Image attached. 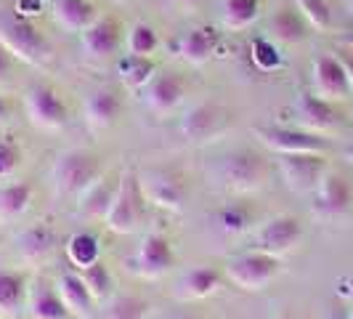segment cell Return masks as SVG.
I'll return each mask as SVG.
<instances>
[{"mask_svg":"<svg viewBox=\"0 0 353 319\" xmlns=\"http://www.w3.org/2000/svg\"><path fill=\"white\" fill-rule=\"evenodd\" d=\"M0 46L11 53V59H19L24 64L43 67L51 59V43L37 27L14 11H0Z\"/></svg>","mask_w":353,"mask_h":319,"instance_id":"6da1fadb","label":"cell"},{"mask_svg":"<svg viewBox=\"0 0 353 319\" xmlns=\"http://www.w3.org/2000/svg\"><path fill=\"white\" fill-rule=\"evenodd\" d=\"M53 178L61 195L83 197L101 178V160L83 149H70L59 155L53 165Z\"/></svg>","mask_w":353,"mask_h":319,"instance_id":"7a4b0ae2","label":"cell"},{"mask_svg":"<svg viewBox=\"0 0 353 319\" xmlns=\"http://www.w3.org/2000/svg\"><path fill=\"white\" fill-rule=\"evenodd\" d=\"M143 215H146V200L139 186V176L123 173L117 181V195L112 200V208L104 218L106 229L114 234H130L141 226Z\"/></svg>","mask_w":353,"mask_h":319,"instance_id":"3957f363","label":"cell"},{"mask_svg":"<svg viewBox=\"0 0 353 319\" xmlns=\"http://www.w3.org/2000/svg\"><path fill=\"white\" fill-rule=\"evenodd\" d=\"M258 142L276 155H324L330 142L321 133H311L303 128H282V125H258Z\"/></svg>","mask_w":353,"mask_h":319,"instance_id":"277c9868","label":"cell"},{"mask_svg":"<svg viewBox=\"0 0 353 319\" xmlns=\"http://www.w3.org/2000/svg\"><path fill=\"white\" fill-rule=\"evenodd\" d=\"M279 269H282L279 258H274L268 253H261V250H250V253H242V255L231 258L229 266H226V277L239 290L255 293V290H263L268 282H274Z\"/></svg>","mask_w":353,"mask_h":319,"instance_id":"5b68a950","label":"cell"},{"mask_svg":"<svg viewBox=\"0 0 353 319\" xmlns=\"http://www.w3.org/2000/svg\"><path fill=\"white\" fill-rule=\"evenodd\" d=\"M265 176H268L265 160L255 152H248V149H239V152L229 155L223 160V168H221V178H223L226 189L236 192V195L258 192L265 184Z\"/></svg>","mask_w":353,"mask_h":319,"instance_id":"8992f818","label":"cell"},{"mask_svg":"<svg viewBox=\"0 0 353 319\" xmlns=\"http://www.w3.org/2000/svg\"><path fill=\"white\" fill-rule=\"evenodd\" d=\"M139 186H141V195L146 202H152L154 208H162V211L178 213L186 202V184L170 173V171H159V168H149L139 173Z\"/></svg>","mask_w":353,"mask_h":319,"instance_id":"52a82bcc","label":"cell"},{"mask_svg":"<svg viewBox=\"0 0 353 319\" xmlns=\"http://www.w3.org/2000/svg\"><path fill=\"white\" fill-rule=\"evenodd\" d=\"M303 240V224L295 215H276L265 221L261 229L252 234V250L268 253L274 258H282L290 250L298 248Z\"/></svg>","mask_w":353,"mask_h":319,"instance_id":"ba28073f","label":"cell"},{"mask_svg":"<svg viewBox=\"0 0 353 319\" xmlns=\"http://www.w3.org/2000/svg\"><path fill=\"white\" fill-rule=\"evenodd\" d=\"M276 165H279L284 184L295 195H314L319 181L327 173L324 155H279Z\"/></svg>","mask_w":353,"mask_h":319,"instance_id":"9c48e42d","label":"cell"},{"mask_svg":"<svg viewBox=\"0 0 353 319\" xmlns=\"http://www.w3.org/2000/svg\"><path fill=\"white\" fill-rule=\"evenodd\" d=\"M24 112H27L30 123L40 128V130H59L61 125L67 123V106L61 102V96L46 83H37V86L27 90Z\"/></svg>","mask_w":353,"mask_h":319,"instance_id":"30bf717a","label":"cell"},{"mask_svg":"<svg viewBox=\"0 0 353 319\" xmlns=\"http://www.w3.org/2000/svg\"><path fill=\"white\" fill-rule=\"evenodd\" d=\"M176 264V253L168 237L162 234H146L139 250L130 258V269L143 280H159Z\"/></svg>","mask_w":353,"mask_h":319,"instance_id":"8fae6325","label":"cell"},{"mask_svg":"<svg viewBox=\"0 0 353 319\" xmlns=\"http://www.w3.org/2000/svg\"><path fill=\"white\" fill-rule=\"evenodd\" d=\"M353 205V189L351 184L337 173H324L314 192V213L321 218H340L351 211Z\"/></svg>","mask_w":353,"mask_h":319,"instance_id":"7c38bea8","label":"cell"},{"mask_svg":"<svg viewBox=\"0 0 353 319\" xmlns=\"http://www.w3.org/2000/svg\"><path fill=\"white\" fill-rule=\"evenodd\" d=\"M226 120H229L226 109H221L218 104H194L181 120V133L194 144L210 142L223 133Z\"/></svg>","mask_w":353,"mask_h":319,"instance_id":"4fadbf2b","label":"cell"},{"mask_svg":"<svg viewBox=\"0 0 353 319\" xmlns=\"http://www.w3.org/2000/svg\"><path fill=\"white\" fill-rule=\"evenodd\" d=\"M183 96H186V80L178 72H159L143 88V102L157 115L173 112L183 102Z\"/></svg>","mask_w":353,"mask_h":319,"instance_id":"5bb4252c","label":"cell"},{"mask_svg":"<svg viewBox=\"0 0 353 319\" xmlns=\"http://www.w3.org/2000/svg\"><path fill=\"white\" fill-rule=\"evenodd\" d=\"M314 88H316V96L327 99V102H340L351 93L345 67L337 56L324 53L314 61Z\"/></svg>","mask_w":353,"mask_h":319,"instance_id":"9a60e30c","label":"cell"},{"mask_svg":"<svg viewBox=\"0 0 353 319\" xmlns=\"http://www.w3.org/2000/svg\"><path fill=\"white\" fill-rule=\"evenodd\" d=\"M295 117L303 130H311V133H327L332 130L340 120L337 109L332 106V102L321 99L316 93H301L298 102H295Z\"/></svg>","mask_w":353,"mask_h":319,"instance_id":"2e32d148","label":"cell"},{"mask_svg":"<svg viewBox=\"0 0 353 319\" xmlns=\"http://www.w3.org/2000/svg\"><path fill=\"white\" fill-rule=\"evenodd\" d=\"M83 51L90 59H109L120 48V24L114 19H96L88 30H83Z\"/></svg>","mask_w":353,"mask_h":319,"instance_id":"e0dca14e","label":"cell"},{"mask_svg":"<svg viewBox=\"0 0 353 319\" xmlns=\"http://www.w3.org/2000/svg\"><path fill=\"white\" fill-rule=\"evenodd\" d=\"M85 123L93 130H106L117 123L120 112H123V96L114 88H99L93 90L85 102Z\"/></svg>","mask_w":353,"mask_h":319,"instance_id":"ac0fdd59","label":"cell"},{"mask_svg":"<svg viewBox=\"0 0 353 319\" xmlns=\"http://www.w3.org/2000/svg\"><path fill=\"white\" fill-rule=\"evenodd\" d=\"M218 40L221 35L212 27H194L178 40V56L194 67H202L205 61H210V56L218 48Z\"/></svg>","mask_w":353,"mask_h":319,"instance_id":"d6986e66","label":"cell"},{"mask_svg":"<svg viewBox=\"0 0 353 319\" xmlns=\"http://www.w3.org/2000/svg\"><path fill=\"white\" fill-rule=\"evenodd\" d=\"M223 277L218 269L212 266H196L192 271H186L178 282V298L181 301H202V298H210L212 293L221 287Z\"/></svg>","mask_w":353,"mask_h":319,"instance_id":"ffe728a7","label":"cell"},{"mask_svg":"<svg viewBox=\"0 0 353 319\" xmlns=\"http://www.w3.org/2000/svg\"><path fill=\"white\" fill-rule=\"evenodd\" d=\"M59 298L64 303V309L70 311L72 317L77 319H88L93 314V296L88 293L85 282L80 280V274H64L59 280V287H56Z\"/></svg>","mask_w":353,"mask_h":319,"instance_id":"44dd1931","label":"cell"},{"mask_svg":"<svg viewBox=\"0 0 353 319\" xmlns=\"http://www.w3.org/2000/svg\"><path fill=\"white\" fill-rule=\"evenodd\" d=\"M53 17L70 32H83L99 19L90 0H53Z\"/></svg>","mask_w":353,"mask_h":319,"instance_id":"7402d4cb","label":"cell"},{"mask_svg":"<svg viewBox=\"0 0 353 319\" xmlns=\"http://www.w3.org/2000/svg\"><path fill=\"white\" fill-rule=\"evenodd\" d=\"M56 248V231L48 224H35L19 234V253L24 261H40Z\"/></svg>","mask_w":353,"mask_h":319,"instance_id":"603a6c76","label":"cell"},{"mask_svg":"<svg viewBox=\"0 0 353 319\" xmlns=\"http://www.w3.org/2000/svg\"><path fill=\"white\" fill-rule=\"evenodd\" d=\"M114 195H117V181H112L109 176H101L80 200V215H85V218H106Z\"/></svg>","mask_w":353,"mask_h":319,"instance_id":"cb8c5ba5","label":"cell"},{"mask_svg":"<svg viewBox=\"0 0 353 319\" xmlns=\"http://www.w3.org/2000/svg\"><path fill=\"white\" fill-rule=\"evenodd\" d=\"M215 221H218V226H221L223 234L236 237V234H245V231L252 229V224H255V208L250 205L248 200H234V202H226L218 211Z\"/></svg>","mask_w":353,"mask_h":319,"instance_id":"d4e9b609","label":"cell"},{"mask_svg":"<svg viewBox=\"0 0 353 319\" xmlns=\"http://www.w3.org/2000/svg\"><path fill=\"white\" fill-rule=\"evenodd\" d=\"M308 32V21L303 19V14L298 8L284 6L271 17V35L279 43H301Z\"/></svg>","mask_w":353,"mask_h":319,"instance_id":"484cf974","label":"cell"},{"mask_svg":"<svg viewBox=\"0 0 353 319\" xmlns=\"http://www.w3.org/2000/svg\"><path fill=\"white\" fill-rule=\"evenodd\" d=\"M117 75H120V83L125 88L139 90L149 86V80L157 75V70H154V61L149 56H130L128 53L125 59L117 61Z\"/></svg>","mask_w":353,"mask_h":319,"instance_id":"4316f807","label":"cell"},{"mask_svg":"<svg viewBox=\"0 0 353 319\" xmlns=\"http://www.w3.org/2000/svg\"><path fill=\"white\" fill-rule=\"evenodd\" d=\"M35 197V186L30 181H17L0 189V218H19L30 208Z\"/></svg>","mask_w":353,"mask_h":319,"instance_id":"83f0119b","label":"cell"},{"mask_svg":"<svg viewBox=\"0 0 353 319\" xmlns=\"http://www.w3.org/2000/svg\"><path fill=\"white\" fill-rule=\"evenodd\" d=\"M27 293V280L19 271L0 269V317H11Z\"/></svg>","mask_w":353,"mask_h":319,"instance_id":"f1b7e54d","label":"cell"},{"mask_svg":"<svg viewBox=\"0 0 353 319\" xmlns=\"http://www.w3.org/2000/svg\"><path fill=\"white\" fill-rule=\"evenodd\" d=\"M101 255V245H99V237L90 234V231H77L67 240V258L77 269H85V266L96 264Z\"/></svg>","mask_w":353,"mask_h":319,"instance_id":"f546056e","label":"cell"},{"mask_svg":"<svg viewBox=\"0 0 353 319\" xmlns=\"http://www.w3.org/2000/svg\"><path fill=\"white\" fill-rule=\"evenodd\" d=\"M30 314H32V319H67L70 311L64 309V303H61L56 290H51L48 284H40L32 293Z\"/></svg>","mask_w":353,"mask_h":319,"instance_id":"4dcf8cb0","label":"cell"},{"mask_svg":"<svg viewBox=\"0 0 353 319\" xmlns=\"http://www.w3.org/2000/svg\"><path fill=\"white\" fill-rule=\"evenodd\" d=\"M80 280L85 282L88 293L93 296V301H104V298L112 296L114 280H112V271L106 269L104 261H96V264L80 269Z\"/></svg>","mask_w":353,"mask_h":319,"instance_id":"1f68e13d","label":"cell"},{"mask_svg":"<svg viewBox=\"0 0 353 319\" xmlns=\"http://www.w3.org/2000/svg\"><path fill=\"white\" fill-rule=\"evenodd\" d=\"M149 317V301L139 296H117L106 303L101 319H146Z\"/></svg>","mask_w":353,"mask_h":319,"instance_id":"d6a6232c","label":"cell"},{"mask_svg":"<svg viewBox=\"0 0 353 319\" xmlns=\"http://www.w3.org/2000/svg\"><path fill=\"white\" fill-rule=\"evenodd\" d=\"M261 14L258 0H223V21L231 30H245Z\"/></svg>","mask_w":353,"mask_h":319,"instance_id":"836d02e7","label":"cell"},{"mask_svg":"<svg viewBox=\"0 0 353 319\" xmlns=\"http://www.w3.org/2000/svg\"><path fill=\"white\" fill-rule=\"evenodd\" d=\"M157 32L146 21H139L130 27V32H128V53L130 56H152L157 51Z\"/></svg>","mask_w":353,"mask_h":319,"instance_id":"e575fe53","label":"cell"},{"mask_svg":"<svg viewBox=\"0 0 353 319\" xmlns=\"http://www.w3.org/2000/svg\"><path fill=\"white\" fill-rule=\"evenodd\" d=\"M298 11L314 30H327L332 24V11L327 0H298Z\"/></svg>","mask_w":353,"mask_h":319,"instance_id":"d590c367","label":"cell"},{"mask_svg":"<svg viewBox=\"0 0 353 319\" xmlns=\"http://www.w3.org/2000/svg\"><path fill=\"white\" fill-rule=\"evenodd\" d=\"M250 51H252V61L265 72L276 70L282 64V56L276 51V46L271 40H265V37H255L252 46H250Z\"/></svg>","mask_w":353,"mask_h":319,"instance_id":"8d00e7d4","label":"cell"},{"mask_svg":"<svg viewBox=\"0 0 353 319\" xmlns=\"http://www.w3.org/2000/svg\"><path fill=\"white\" fill-rule=\"evenodd\" d=\"M19 165H21V146L14 139H0V178L14 176Z\"/></svg>","mask_w":353,"mask_h":319,"instance_id":"74e56055","label":"cell"},{"mask_svg":"<svg viewBox=\"0 0 353 319\" xmlns=\"http://www.w3.org/2000/svg\"><path fill=\"white\" fill-rule=\"evenodd\" d=\"M11 75V53L0 46V83H6Z\"/></svg>","mask_w":353,"mask_h":319,"instance_id":"f35d334b","label":"cell"},{"mask_svg":"<svg viewBox=\"0 0 353 319\" xmlns=\"http://www.w3.org/2000/svg\"><path fill=\"white\" fill-rule=\"evenodd\" d=\"M340 296L353 306V277H345V280L340 282Z\"/></svg>","mask_w":353,"mask_h":319,"instance_id":"ab89813d","label":"cell"},{"mask_svg":"<svg viewBox=\"0 0 353 319\" xmlns=\"http://www.w3.org/2000/svg\"><path fill=\"white\" fill-rule=\"evenodd\" d=\"M340 61H343V67H345V75H348V86H351V93H353V56H351V53H345Z\"/></svg>","mask_w":353,"mask_h":319,"instance_id":"60d3db41","label":"cell"},{"mask_svg":"<svg viewBox=\"0 0 353 319\" xmlns=\"http://www.w3.org/2000/svg\"><path fill=\"white\" fill-rule=\"evenodd\" d=\"M8 112H11V109H8V104H6V99H0V125L8 120Z\"/></svg>","mask_w":353,"mask_h":319,"instance_id":"b9f144b4","label":"cell"},{"mask_svg":"<svg viewBox=\"0 0 353 319\" xmlns=\"http://www.w3.org/2000/svg\"><path fill=\"white\" fill-rule=\"evenodd\" d=\"M173 3H178V6H189V8H194L199 0H173Z\"/></svg>","mask_w":353,"mask_h":319,"instance_id":"7bdbcfd3","label":"cell"},{"mask_svg":"<svg viewBox=\"0 0 353 319\" xmlns=\"http://www.w3.org/2000/svg\"><path fill=\"white\" fill-rule=\"evenodd\" d=\"M345 160H348V162L353 165V144L348 146V149H345Z\"/></svg>","mask_w":353,"mask_h":319,"instance_id":"ee69618b","label":"cell"},{"mask_svg":"<svg viewBox=\"0 0 353 319\" xmlns=\"http://www.w3.org/2000/svg\"><path fill=\"white\" fill-rule=\"evenodd\" d=\"M330 319H351V314H332Z\"/></svg>","mask_w":353,"mask_h":319,"instance_id":"f6af8a7d","label":"cell"},{"mask_svg":"<svg viewBox=\"0 0 353 319\" xmlns=\"http://www.w3.org/2000/svg\"><path fill=\"white\" fill-rule=\"evenodd\" d=\"M345 43H348V46H351V48H353V32H351V35H348V37H345Z\"/></svg>","mask_w":353,"mask_h":319,"instance_id":"bcb514c9","label":"cell"},{"mask_svg":"<svg viewBox=\"0 0 353 319\" xmlns=\"http://www.w3.org/2000/svg\"><path fill=\"white\" fill-rule=\"evenodd\" d=\"M176 319H196V317H176Z\"/></svg>","mask_w":353,"mask_h":319,"instance_id":"7dc6e473","label":"cell"},{"mask_svg":"<svg viewBox=\"0 0 353 319\" xmlns=\"http://www.w3.org/2000/svg\"><path fill=\"white\" fill-rule=\"evenodd\" d=\"M276 319H290V317H276Z\"/></svg>","mask_w":353,"mask_h":319,"instance_id":"c3c4849f","label":"cell"},{"mask_svg":"<svg viewBox=\"0 0 353 319\" xmlns=\"http://www.w3.org/2000/svg\"><path fill=\"white\" fill-rule=\"evenodd\" d=\"M351 11H353V0H351Z\"/></svg>","mask_w":353,"mask_h":319,"instance_id":"681fc988","label":"cell"},{"mask_svg":"<svg viewBox=\"0 0 353 319\" xmlns=\"http://www.w3.org/2000/svg\"><path fill=\"white\" fill-rule=\"evenodd\" d=\"M351 319H353V311H351Z\"/></svg>","mask_w":353,"mask_h":319,"instance_id":"f907efd6","label":"cell"}]
</instances>
